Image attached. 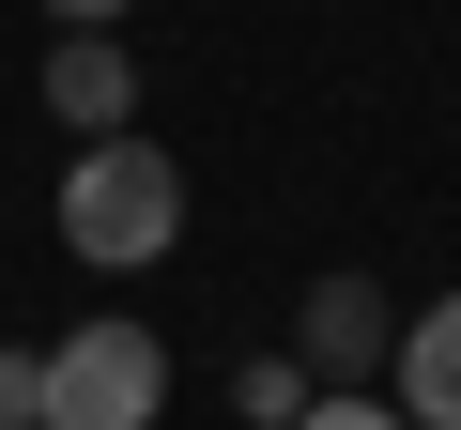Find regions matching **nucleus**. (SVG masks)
<instances>
[{
    "instance_id": "nucleus-7",
    "label": "nucleus",
    "mask_w": 461,
    "mask_h": 430,
    "mask_svg": "<svg viewBox=\"0 0 461 430\" xmlns=\"http://www.w3.org/2000/svg\"><path fill=\"white\" fill-rule=\"evenodd\" d=\"M0 430H47V354L0 338Z\"/></svg>"
},
{
    "instance_id": "nucleus-4",
    "label": "nucleus",
    "mask_w": 461,
    "mask_h": 430,
    "mask_svg": "<svg viewBox=\"0 0 461 430\" xmlns=\"http://www.w3.org/2000/svg\"><path fill=\"white\" fill-rule=\"evenodd\" d=\"M47 123L62 139H123L139 123V47L123 31H62L47 47Z\"/></svg>"
},
{
    "instance_id": "nucleus-8",
    "label": "nucleus",
    "mask_w": 461,
    "mask_h": 430,
    "mask_svg": "<svg viewBox=\"0 0 461 430\" xmlns=\"http://www.w3.org/2000/svg\"><path fill=\"white\" fill-rule=\"evenodd\" d=\"M293 430H400V399H369V384H323V399H308Z\"/></svg>"
},
{
    "instance_id": "nucleus-3",
    "label": "nucleus",
    "mask_w": 461,
    "mask_h": 430,
    "mask_svg": "<svg viewBox=\"0 0 461 430\" xmlns=\"http://www.w3.org/2000/svg\"><path fill=\"white\" fill-rule=\"evenodd\" d=\"M384 354H400L384 277H308V308H293V369H308V384H384Z\"/></svg>"
},
{
    "instance_id": "nucleus-6",
    "label": "nucleus",
    "mask_w": 461,
    "mask_h": 430,
    "mask_svg": "<svg viewBox=\"0 0 461 430\" xmlns=\"http://www.w3.org/2000/svg\"><path fill=\"white\" fill-rule=\"evenodd\" d=\"M308 399H323V384H308L293 354H247V369H230V415H262V430H293Z\"/></svg>"
},
{
    "instance_id": "nucleus-9",
    "label": "nucleus",
    "mask_w": 461,
    "mask_h": 430,
    "mask_svg": "<svg viewBox=\"0 0 461 430\" xmlns=\"http://www.w3.org/2000/svg\"><path fill=\"white\" fill-rule=\"evenodd\" d=\"M123 16V0H47V31H108Z\"/></svg>"
},
{
    "instance_id": "nucleus-2",
    "label": "nucleus",
    "mask_w": 461,
    "mask_h": 430,
    "mask_svg": "<svg viewBox=\"0 0 461 430\" xmlns=\"http://www.w3.org/2000/svg\"><path fill=\"white\" fill-rule=\"evenodd\" d=\"M169 415V338L154 323H77L62 354H47V430H154Z\"/></svg>"
},
{
    "instance_id": "nucleus-1",
    "label": "nucleus",
    "mask_w": 461,
    "mask_h": 430,
    "mask_svg": "<svg viewBox=\"0 0 461 430\" xmlns=\"http://www.w3.org/2000/svg\"><path fill=\"white\" fill-rule=\"evenodd\" d=\"M62 246H77L93 277L169 262V246H185V154H154L139 123H123V139H77V169H62Z\"/></svg>"
},
{
    "instance_id": "nucleus-5",
    "label": "nucleus",
    "mask_w": 461,
    "mask_h": 430,
    "mask_svg": "<svg viewBox=\"0 0 461 430\" xmlns=\"http://www.w3.org/2000/svg\"><path fill=\"white\" fill-rule=\"evenodd\" d=\"M384 384H400V430H461V292H430V308L400 323Z\"/></svg>"
}]
</instances>
